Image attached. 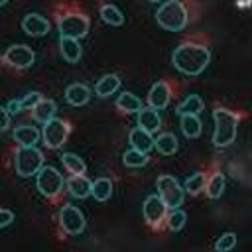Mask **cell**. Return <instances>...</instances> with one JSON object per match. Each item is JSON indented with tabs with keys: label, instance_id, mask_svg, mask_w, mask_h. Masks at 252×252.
Here are the masks:
<instances>
[{
	"label": "cell",
	"instance_id": "1",
	"mask_svg": "<svg viewBox=\"0 0 252 252\" xmlns=\"http://www.w3.org/2000/svg\"><path fill=\"white\" fill-rule=\"evenodd\" d=\"M171 61H173V67L179 73L193 77V75H199L207 69V65L211 63V51L203 43L185 41V43L175 47V51L171 55Z\"/></svg>",
	"mask_w": 252,
	"mask_h": 252
},
{
	"label": "cell",
	"instance_id": "2",
	"mask_svg": "<svg viewBox=\"0 0 252 252\" xmlns=\"http://www.w3.org/2000/svg\"><path fill=\"white\" fill-rule=\"evenodd\" d=\"M213 122H215L213 144L219 146V148L230 146L234 142V138H236L240 116L230 112L228 108H215L213 110Z\"/></svg>",
	"mask_w": 252,
	"mask_h": 252
},
{
	"label": "cell",
	"instance_id": "3",
	"mask_svg": "<svg viewBox=\"0 0 252 252\" xmlns=\"http://www.w3.org/2000/svg\"><path fill=\"white\" fill-rule=\"evenodd\" d=\"M156 22L167 32H181L189 22L185 4L179 0H163V4L156 12Z\"/></svg>",
	"mask_w": 252,
	"mask_h": 252
},
{
	"label": "cell",
	"instance_id": "4",
	"mask_svg": "<svg viewBox=\"0 0 252 252\" xmlns=\"http://www.w3.org/2000/svg\"><path fill=\"white\" fill-rule=\"evenodd\" d=\"M43 165V154L35 146H20L14 154V167L20 177H32Z\"/></svg>",
	"mask_w": 252,
	"mask_h": 252
},
{
	"label": "cell",
	"instance_id": "5",
	"mask_svg": "<svg viewBox=\"0 0 252 252\" xmlns=\"http://www.w3.org/2000/svg\"><path fill=\"white\" fill-rule=\"evenodd\" d=\"M89 28H91V20L81 12H67L57 16V30L65 37L81 39L89 33Z\"/></svg>",
	"mask_w": 252,
	"mask_h": 252
},
{
	"label": "cell",
	"instance_id": "6",
	"mask_svg": "<svg viewBox=\"0 0 252 252\" xmlns=\"http://www.w3.org/2000/svg\"><path fill=\"white\" fill-rule=\"evenodd\" d=\"M35 185L39 189V193L47 199H53L57 197L61 191H63V185H65V179L61 175V171L53 165H41L39 171L35 173Z\"/></svg>",
	"mask_w": 252,
	"mask_h": 252
},
{
	"label": "cell",
	"instance_id": "7",
	"mask_svg": "<svg viewBox=\"0 0 252 252\" xmlns=\"http://www.w3.org/2000/svg\"><path fill=\"white\" fill-rule=\"evenodd\" d=\"M69 132H71L69 122H65L63 118H55L53 116L51 120H47L43 124V128H41V140H43L45 148L57 150V148H61L67 142Z\"/></svg>",
	"mask_w": 252,
	"mask_h": 252
},
{
	"label": "cell",
	"instance_id": "8",
	"mask_svg": "<svg viewBox=\"0 0 252 252\" xmlns=\"http://www.w3.org/2000/svg\"><path fill=\"white\" fill-rule=\"evenodd\" d=\"M158 195L161 197V201L167 205V209H177L183 205V199H185V191L183 187L179 185V181L171 175H159L158 181Z\"/></svg>",
	"mask_w": 252,
	"mask_h": 252
},
{
	"label": "cell",
	"instance_id": "9",
	"mask_svg": "<svg viewBox=\"0 0 252 252\" xmlns=\"http://www.w3.org/2000/svg\"><path fill=\"white\" fill-rule=\"evenodd\" d=\"M4 63L12 69H28L35 61V53L26 43H14L4 51Z\"/></svg>",
	"mask_w": 252,
	"mask_h": 252
},
{
	"label": "cell",
	"instance_id": "10",
	"mask_svg": "<svg viewBox=\"0 0 252 252\" xmlns=\"http://www.w3.org/2000/svg\"><path fill=\"white\" fill-rule=\"evenodd\" d=\"M59 226L67 234H81L87 226L83 211L75 205H63L59 211Z\"/></svg>",
	"mask_w": 252,
	"mask_h": 252
},
{
	"label": "cell",
	"instance_id": "11",
	"mask_svg": "<svg viewBox=\"0 0 252 252\" xmlns=\"http://www.w3.org/2000/svg\"><path fill=\"white\" fill-rule=\"evenodd\" d=\"M142 211H144V220L152 228H159L167 215V205L161 201L159 195H150V197H146Z\"/></svg>",
	"mask_w": 252,
	"mask_h": 252
},
{
	"label": "cell",
	"instance_id": "12",
	"mask_svg": "<svg viewBox=\"0 0 252 252\" xmlns=\"http://www.w3.org/2000/svg\"><path fill=\"white\" fill-rule=\"evenodd\" d=\"M171 100V89L165 81H158L152 85L150 93H148V106L156 108V110H161L169 104Z\"/></svg>",
	"mask_w": 252,
	"mask_h": 252
},
{
	"label": "cell",
	"instance_id": "13",
	"mask_svg": "<svg viewBox=\"0 0 252 252\" xmlns=\"http://www.w3.org/2000/svg\"><path fill=\"white\" fill-rule=\"evenodd\" d=\"M136 120H138V126L144 128L146 132L154 134L161 128V116L156 108L152 106H142L138 112H136Z\"/></svg>",
	"mask_w": 252,
	"mask_h": 252
},
{
	"label": "cell",
	"instance_id": "14",
	"mask_svg": "<svg viewBox=\"0 0 252 252\" xmlns=\"http://www.w3.org/2000/svg\"><path fill=\"white\" fill-rule=\"evenodd\" d=\"M22 30L32 35V37H41L49 32V22L41 16V14H28L24 20H22Z\"/></svg>",
	"mask_w": 252,
	"mask_h": 252
},
{
	"label": "cell",
	"instance_id": "15",
	"mask_svg": "<svg viewBox=\"0 0 252 252\" xmlns=\"http://www.w3.org/2000/svg\"><path fill=\"white\" fill-rule=\"evenodd\" d=\"M65 98L71 106H85L91 100V89L85 83H71L65 89Z\"/></svg>",
	"mask_w": 252,
	"mask_h": 252
},
{
	"label": "cell",
	"instance_id": "16",
	"mask_svg": "<svg viewBox=\"0 0 252 252\" xmlns=\"http://www.w3.org/2000/svg\"><path fill=\"white\" fill-rule=\"evenodd\" d=\"M71 197L75 199H87L91 197V187H93V181H89L85 177V173H79V175H71L67 181H65Z\"/></svg>",
	"mask_w": 252,
	"mask_h": 252
},
{
	"label": "cell",
	"instance_id": "17",
	"mask_svg": "<svg viewBox=\"0 0 252 252\" xmlns=\"http://www.w3.org/2000/svg\"><path fill=\"white\" fill-rule=\"evenodd\" d=\"M14 140L18 142V146H35L41 138V132L35 128V126H30V124H20L14 128L12 132Z\"/></svg>",
	"mask_w": 252,
	"mask_h": 252
},
{
	"label": "cell",
	"instance_id": "18",
	"mask_svg": "<svg viewBox=\"0 0 252 252\" xmlns=\"http://www.w3.org/2000/svg\"><path fill=\"white\" fill-rule=\"evenodd\" d=\"M128 142H130V146H132L134 150L144 152V154H148L150 150H154V138H152V134L146 132V130L140 128V126L130 130V134H128Z\"/></svg>",
	"mask_w": 252,
	"mask_h": 252
},
{
	"label": "cell",
	"instance_id": "19",
	"mask_svg": "<svg viewBox=\"0 0 252 252\" xmlns=\"http://www.w3.org/2000/svg\"><path fill=\"white\" fill-rule=\"evenodd\" d=\"M59 51H61L63 59L69 61V63H77L81 59V55H83V49H81L79 39L65 37V35H61V39H59Z\"/></svg>",
	"mask_w": 252,
	"mask_h": 252
},
{
	"label": "cell",
	"instance_id": "20",
	"mask_svg": "<svg viewBox=\"0 0 252 252\" xmlns=\"http://www.w3.org/2000/svg\"><path fill=\"white\" fill-rule=\"evenodd\" d=\"M55 112H57V104H55V100H51V98H41V100L32 108L33 120H35V122H41V124H45L47 120H51V118L55 116Z\"/></svg>",
	"mask_w": 252,
	"mask_h": 252
},
{
	"label": "cell",
	"instance_id": "21",
	"mask_svg": "<svg viewBox=\"0 0 252 252\" xmlns=\"http://www.w3.org/2000/svg\"><path fill=\"white\" fill-rule=\"evenodd\" d=\"M120 77L118 75H114V73H108V75H102L100 79H98V83L94 85V93L98 94V96H110V94H114L118 89H120Z\"/></svg>",
	"mask_w": 252,
	"mask_h": 252
},
{
	"label": "cell",
	"instance_id": "22",
	"mask_svg": "<svg viewBox=\"0 0 252 252\" xmlns=\"http://www.w3.org/2000/svg\"><path fill=\"white\" fill-rule=\"evenodd\" d=\"M179 126L187 138H199L203 132V124L199 120V114H179Z\"/></svg>",
	"mask_w": 252,
	"mask_h": 252
},
{
	"label": "cell",
	"instance_id": "23",
	"mask_svg": "<svg viewBox=\"0 0 252 252\" xmlns=\"http://www.w3.org/2000/svg\"><path fill=\"white\" fill-rule=\"evenodd\" d=\"M154 150L161 156H173L177 152V138L171 132H163L158 138H154Z\"/></svg>",
	"mask_w": 252,
	"mask_h": 252
},
{
	"label": "cell",
	"instance_id": "24",
	"mask_svg": "<svg viewBox=\"0 0 252 252\" xmlns=\"http://www.w3.org/2000/svg\"><path fill=\"white\" fill-rule=\"evenodd\" d=\"M116 108H118L120 112H124V114H134V112H138V110L142 108V100H140L134 93L124 91V93L118 94V98H116Z\"/></svg>",
	"mask_w": 252,
	"mask_h": 252
},
{
	"label": "cell",
	"instance_id": "25",
	"mask_svg": "<svg viewBox=\"0 0 252 252\" xmlns=\"http://www.w3.org/2000/svg\"><path fill=\"white\" fill-rule=\"evenodd\" d=\"M224 185H226L224 175H222L220 171H215L213 175L207 177V181H205V189H203V191L207 193L209 199H219V197L224 193Z\"/></svg>",
	"mask_w": 252,
	"mask_h": 252
},
{
	"label": "cell",
	"instance_id": "26",
	"mask_svg": "<svg viewBox=\"0 0 252 252\" xmlns=\"http://www.w3.org/2000/svg\"><path fill=\"white\" fill-rule=\"evenodd\" d=\"M91 197H94L100 203L108 201L112 197V181L108 177H98L91 187Z\"/></svg>",
	"mask_w": 252,
	"mask_h": 252
},
{
	"label": "cell",
	"instance_id": "27",
	"mask_svg": "<svg viewBox=\"0 0 252 252\" xmlns=\"http://www.w3.org/2000/svg\"><path fill=\"white\" fill-rule=\"evenodd\" d=\"M205 108V102L199 94H189L177 104V114H199Z\"/></svg>",
	"mask_w": 252,
	"mask_h": 252
},
{
	"label": "cell",
	"instance_id": "28",
	"mask_svg": "<svg viewBox=\"0 0 252 252\" xmlns=\"http://www.w3.org/2000/svg\"><path fill=\"white\" fill-rule=\"evenodd\" d=\"M61 161H63V167L69 173H73V175H79V173H85L87 171V163L83 161V158H79L73 152H63Z\"/></svg>",
	"mask_w": 252,
	"mask_h": 252
},
{
	"label": "cell",
	"instance_id": "29",
	"mask_svg": "<svg viewBox=\"0 0 252 252\" xmlns=\"http://www.w3.org/2000/svg\"><path fill=\"white\" fill-rule=\"evenodd\" d=\"M100 18H102V22L108 24V26H122V24H124L122 12H120L116 6H112V4H102V6H100Z\"/></svg>",
	"mask_w": 252,
	"mask_h": 252
},
{
	"label": "cell",
	"instance_id": "30",
	"mask_svg": "<svg viewBox=\"0 0 252 252\" xmlns=\"http://www.w3.org/2000/svg\"><path fill=\"white\" fill-rule=\"evenodd\" d=\"M169 211V209H167ZM165 224H167V228L169 230H173V232H177V230H181L183 226H185V222H187V215L177 207V209H171L167 215H165Z\"/></svg>",
	"mask_w": 252,
	"mask_h": 252
},
{
	"label": "cell",
	"instance_id": "31",
	"mask_svg": "<svg viewBox=\"0 0 252 252\" xmlns=\"http://www.w3.org/2000/svg\"><path fill=\"white\" fill-rule=\"evenodd\" d=\"M205 181H207V175L201 173V171H197V173H193V175H189L185 179L183 191L189 193V195H197V193H201L205 189Z\"/></svg>",
	"mask_w": 252,
	"mask_h": 252
},
{
	"label": "cell",
	"instance_id": "32",
	"mask_svg": "<svg viewBox=\"0 0 252 252\" xmlns=\"http://www.w3.org/2000/svg\"><path fill=\"white\" fill-rule=\"evenodd\" d=\"M122 163H124L126 167H142V165L148 163V154L130 148V150H126L124 156H122Z\"/></svg>",
	"mask_w": 252,
	"mask_h": 252
},
{
	"label": "cell",
	"instance_id": "33",
	"mask_svg": "<svg viewBox=\"0 0 252 252\" xmlns=\"http://www.w3.org/2000/svg\"><path fill=\"white\" fill-rule=\"evenodd\" d=\"M234 246H236V234H234V232H224V234L215 242V250H219V252L232 250Z\"/></svg>",
	"mask_w": 252,
	"mask_h": 252
},
{
	"label": "cell",
	"instance_id": "34",
	"mask_svg": "<svg viewBox=\"0 0 252 252\" xmlns=\"http://www.w3.org/2000/svg\"><path fill=\"white\" fill-rule=\"evenodd\" d=\"M41 98H43V96H41V93H37V91L28 93L24 98H20V102H22V110H32Z\"/></svg>",
	"mask_w": 252,
	"mask_h": 252
},
{
	"label": "cell",
	"instance_id": "35",
	"mask_svg": "<svg viewBox=\"0 0 252 252\" xmlns=\"http://www.w3.org/2000/svg\"><path fill=\"white\" fill-rule=\"evenodd\" d=\"M10 128V112L6 106H0V132H6Z\"/></svg>",
	"mask_w": 252,
	"mask_h": 252
},
{
	"label": "cell",
	"instance_id": "36",
	"mask_svg": "<svg viewBox=\"0 0 252 252\" xmlns=\"http://www.w3.org/2000/svg\"><path fill=\"white\" fill-rule=\"evenodd\" d=\"M12 220H14V213L8 209H0V228L12 224Z\"/></svg>",
	"mask_w": 252,
	"mask_h": 252
},
{
	"label": "cell",
	"instance_id": "37",
	"mask_svg": "<svg viewBox=\"0 0 252 252\" xmlns=\"http://www.w3.org/2000/svg\"><path fill=\"white\" fill-rule=\"evenodd\" d=\"M6 110H8L10 114H18V112H22V102H20V98H12V100H8Z\"/></svg>",
	"mask_w": 252,
	"mask_h": 252
},
{
	"label": "cell",
	"instance_id": "38",
	"mask_svg": "<svg viewBox=\"0 0 252 252\" xmlns=\"http://www.w3.org/2000/svg\"><path fill=\"white\" fill-rule=\"evenodd\" d=\"M238 6H242V8H246V6H248V0H240V2H238Z\"/></svg>",
	"mask_w": 252,
	"mask_h": 252
},
{
	"label": "cell",
	"instance_id": "39",
	"mask_svg": "<svg viewBox=\"0 0 252 252\" xmlns=\"http://www.w3.org/2000/svg\"><path fill=\"white\" fill-rule=\"evenodd\" d=\"M6 2H8V0H0V6H4V4H6Z\"/></svg>",
	"mask_w": 252,
	"mask_h": 252
},
{
	"label": "cell",
	"instance_id": "40",
	"mask_svg": "<svg viewBox=\"0 0 252 252\" xmlns=\"http://www.w3.org/2000/svg\"><path fill=\"white\" fill-rule=\"evenodd\" d=\"M148 2H161V0H148Z\"/></svg>",
	"mask_w": 252,
	"mask_h": 252
}]
</instances>
